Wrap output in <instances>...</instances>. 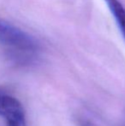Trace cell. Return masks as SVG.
<instances>
[{"instance_id":"6da1fadb","label":"cell","mask_w":125,"mask_h":126,"mask_svg":"<svg viewBox=\"0 0 125 126\" xmlns=\"http://www.w3.org/2000/svg\"><path fill=\"white\" fill-rule=\"evenodd\" d=\"M0 47L7 56L18 63L33 61L40 49L39 40L11 22L0 18Z\"/></svg>"},{"instance_id":"7a4b0ae2","label":"cell","mask_w":125,"mask_h":126,"mask_svg":"<svg viewBox=\"0 0 125 126\" xmlns=\"http://www.w3.org/2000/svg\"><path fill=\"white\" fill-rule=\"evenodd\" d=\"M0 117L5 126H27L25 111L15 97L0 88Z\"/></svg>"},{"instance_id":"3957f363","label":"cell","mask_w":125,"mask_h":126,"mask_svg":"<svg viewBox=\"0 0 125 126\" xmlns=\"http://www.w3.org/2000/svg\"><path fill=\"white\" fill-rule=\"evenodd\" d=\"M125 40V8L120 0H105Z\"/></svg>"},{"instance_id":"277c9868","label":"cell","mask_w":125,"mask_h":126,"mask_svg":"<svg viewBox=\"0 0 125 126\" xmlns=\"http://www.w3.org/2000/svg\"><path fill=\"white\" fill-rule=\"evenodd\" d=\"M123 126H125V123L124 124V125H123Z\"/></svg>"}]
</instances>
